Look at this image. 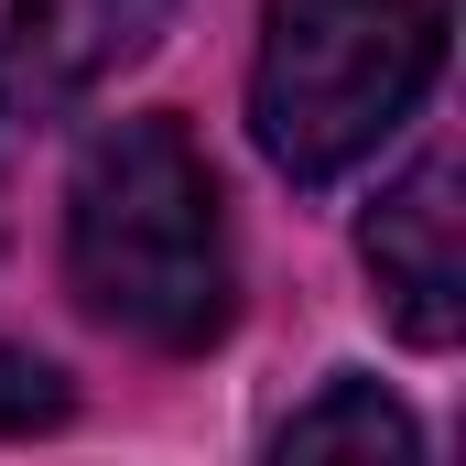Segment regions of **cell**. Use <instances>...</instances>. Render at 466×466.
I'll use <instances>...</instances> for the list:
<instances>
[{
  "label": "cell",
  "instance_id": "277c9868",
  "mask_svg": "<svg viewBox=\"0 0 466 466\" xmlns=\"http://www.w3.org/2000/svg\"><path fill=\"white\" fill-rule=\"evenodd\" d=\"M369 282L390 304V326L412 348H456L466 337V218H456V152H423L380 207H369Z\"/></svg>",
  "mask_w": 466,
  "mask_h": 466
},
{
  "label": "cell",
  "instance_id": "3957f363",
  "mask_svg": "<svg viewBox=\"0 0 466 466\" xmlns=\"http://www.w3.org/2000/svg\"><path fill=\"white\" fill-rule=\"evenodd\" d=\"M174 0H11L0 22V130H44L163 44Z\"/></svg>",
  "mask_w": 466,
  "mask_h": 466
},
{
  "label": "cell",
  "instance_id": "6da1fadb",
  "mask_svg": "<svg viewBox=\"0 0 466 466\" xmlns=\"http://www.w3.org/2000/svg\"><path fill=\"white\" fill-rule=\"evenodd\" d=\"M66 282L76 304L163 358H196L228 337L238 271H228V196L185 119H109L76 152L66 185Z\"/></svg>",
  "mask_w": 466,
  "mask_h": 466
},
{
  "label": "cell",
  "instance_id": "8992f818",
  "mask_svg": "<svg viewBox=\"0 0 466 466\" xmlns=\"http://www.w3.org/2000/svg\"><path fill=\"white\" fill-rule=\"evenodd\" d=\"M66 412V390H55V369L22 348H0V423H55Z\"/></svg>",
  "mask_w": 466,
  "mask_h": 466
},
{
  "label": "cell",
  "instance_id": "7a4b0ae2",
  "mask_svg": "<svg viewBox=\"0 0 466 466\" xmlns=\"http://www.w3.org/2000/svg\"><path fill=\"white\" fill-rule=\"evenodd\" d=\"M445 76V0H260L249 130L293 185L358 174Z\"/></svg>",
  "mask_w": 466,
  "mask_h": 466
},
{
  "label": "cell",
  "instance_id": "5b68a950",
  "mask_svg": "<svg viewBox=\"0 0 466 466\" xmlns=\"http://www.w3.org/2000/svg\"><path fill=\"white\" fill-rule=\"evenodd\" d=\"M271 456H390V466H412L423 456V423L380 390V380H358V369H337L282 434H271Z\"/></svg>",
  "mask_w": 466,
  "mask_h": 466
}]
</instances>
